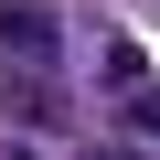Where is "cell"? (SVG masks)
Masks as SVG:
<instances>
[{
    "label": "cell",
    "instance_id": "1",
    "mask_svg": "<svg viewBox=\"0 0 160 160\" xmlns=\"http://www.w3.org/2000/svg\"><path fill=\"white\" fill-rule=\"evenodd\" d=\"M0 53H11L22 75H43V64H53V11H32V0H11V11H0Z\"/></svg>",
    "mask_w": 160,
    "mask_h": 160
},
{
    "label": "cell",
    "instance_id": "2",
    "mask_svg": "<svg viewBox=\"0 0 160 160\" xmlns=\"http://www.w3.org/2000/svg\"><path fill=\"white\" fill-rule=\"evenodd\" d=\"M96 75H107L118 96H139V86H149V64H139V43H118V32L96 43Z\"/></svg>",
    "mask_w": 160,
    "mask_h": 160
},
{
    "label": "cell",
    "instance_id": "3",
    "mask_svg": "<svg viewBox=\"0 0 160 160\" xmlns=\"http://www.w3.org/2000/svg\"><path fill=\"white\" fill-rule=\"evenodd\" d=\"M11 118H22V128H53L64 107H53V86H43V75H22V86H11Z\"/></svg>",
    "mask_w": 160,
    "mask_h": 160
},
{
    "label": "cell",
    "instance_id": "4",
    "mask_svg": "<svg viewBox=\"0 0 160 160\" xmlns=\"http://www.w3.org/2000/svg\"><path fill=\"white\" fill-rule=\"evenodd\" d=\"M128 139H149V149H160V86H139V96H128Z\"/></svg>",
    "mask_w": 160,
    "mask_h": 160
},
{
    "label": "cell",
    "instance_id": "5",
    "mask_svg": "<svg viewBox=\"0 0 160 160\" xmlns=\"http://www.w3.org/2000/svg\"><path fill=\"white\" fill-rule=\"evenodd\" d=\"M11 160H22V149H11Z\"/></svg>",
    "mask_w": 160,
    "mask_h": 160
}]
</instances>
